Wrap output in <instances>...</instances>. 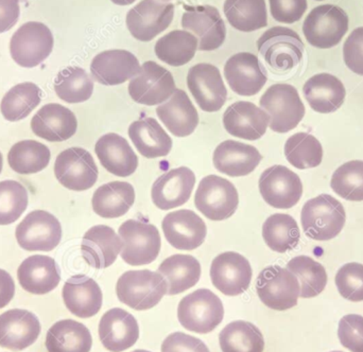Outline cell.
<instances>
[{
	"instance_id": "1",
	"label": "cell",
	"mask_w": 363,
	"mask_h": 352,
	"mask_svg": "<svg viewBox=\"0 0 363 352\" xmlns=\"http://www.w3.org/2000/svg\"><path fill=\"white\" fill-rule=\"evenodd\" d=\"M345 215L342 204L334 196L321 194L304 205L301 215L303 229L309 238L328 241L336 238L345 227Z\"/></svg>"
},
{
	"instance_id": "2",
	"label": "cell",
	"mask_w": 363,
	"mask_h": 352,
	"mask_svg": "<svg viewBox=\"0 0 363 352\" xmlns=\"http://www.w3.org/2000/svg\"><path fill=\"white\" fill-rule=\"evenodd\" d=\"M117 297L138 311H146L160 304L167 293V283L160 273L149 270L129 271L116 285Z\"/></svg>"
},
{
	"instance_id": "3",
	"label": "cell",
	"mask_w": 363,
	"mask_h": 352,
	"mask_svg": "<svg viewBox=\"0 0 363 352\" xmlns=\"http://www.w3.org/2000/svg\"><path fill=\"white\" fill-rule=\"evenodd\" d=\"M259 103L270 116L269 127L277 133H288L296 129L305 116L304 104L292 85H272L260 98Z\"/></svg>"
},
{
	"instance_id": "4",
	"label": "cell",
	"mask_w": 363,
	"mask_h": 352,
	"mask_svg": "<svg viewBox=\"0 0 363 352\" xmlns=\"http://www.w3.org/2000/svg\"><path fill=\"white\" fill-rule=\"evenodd\" d=\"M223 317L221 300L211 290H196L179 304L178 319L181 325L196 334L213 331L222 323Z\"/></svg>"
},
{
	"instance_id": "5",
	"label": "cell",
	"mask_w": 363,
	"mask_h": 352,
	"mask_svg": "<svg viewBox=\"0 0 363 352\" xmlns=\"http://www.w3.org/2000/svg\"><path fill=\"white\" fill-rule=\"evenodd\" d=\"M349 30V16L340 6L323 4L305 19L303 33L311 46L330 49L337 46Z\"/></svg>"
},
{
	"instance_id": "6",
	"label": "cell",
	"mask_w": 363,
	"mask_h": 352,
	"mask_svg": "<svg viewBox=\"0 0 363 352\" xmlns=\"http://www.w3.org/2000/svg\"><path fill=\"white\" fill-rule=\"evenodd\" d=\"M119 236L123 239L121 255L130 266L152 263L161 251V234L152 224L140 220H129L121 224Z\"/></svg>"
},
{
	"instance_id": "7",
	"label": "cell",
	"mask_w": 363,
	"mask_h": 352,
	"mask_svg": "<svg viewBox=\"0 0 363 352\" xmlns=\"http://www.w3.org/2000/svg\"><path fill=\"white\" fill-rule=\"evenodd\" d=\"M256 291L268 308L285 311L298 305L301 288L298 279L288 268L271 266L258 275Z\"/></svg>"
},
{
	"instance_id": "8",
	"label": "cell",
	"mask_w": 363,
	"mask_h": 352,
	"mask_svg": "<svg viewBox=\"0 0 363 352\" xmlns=\"http://www.w3.org/2000/svg\"><path fill=\"white\" fill-rule=\"evenodd\" d=\"M53 42L52 32L46 25L29 21L13 34L10 42L11 57L21 67H35L50 55Z\"/></svg>"
},
{
	"instance_id": "9",
	"label": "cell",
	"mask_w": 363,
	"mask_h": 352,
	"mask_svg": "<svg viewBox=\"0 0 363 352\" xmlns=\"http://www.w3.org/2000/svg\"><path fill=\"white\" fill-rule=\"evenodd\" d=\"M257 48L264 61L281 72L296 67L304 55L300 35L285 27H273L264 32L257 40Z\"/></svg>"
},
{
	"instance_id": "10",
	"label": "cell",
	"mask_w": 363,
	"mask_h": 352,
	"mask_svg": "<svg viewBox=\"0 0 363 352\" xmlns=\"http://www.w3.org/2000/svg\"><path fill=\"white\" fill-rule=\"evenodd\" d=\"M194 204L211 221H223L234 215L239 204L238 191L228 179L205 176L199 183Z\"/></svg>"
},
{
	"instance_id": "11",
	"label": "cell",
	"mask_w": 363,
	"mask_h": 352,
	"mask_svg": "<svg viewBox=\"0 0 363 352\" xmlns=\"http://www.w3.org/2000/svg\"><path fill=\"white\" fill-rule=\"evenodd\" d=\"M129 95L136 103L153 106L163 103L176 91V82L169 70L153 61L146 62L129 83Z\"/></svg>"
},
{
	"instance_id": "12",
	"label": "cell",
	"mask_w": 363,
	"mask_h": 352,
	"mask_svg": "<svg viewBox=\"0 0 363 352\" xmlns=\"http://www.w3.org/2000/svg\"><path fill=\"white\" fill-rule=\"evenodd\" d=\"M15 236L25 251H50L61 242V223L47 211L34 210L17 226Z\"/></svg>"
},
{
	"instance_id": "13",
	"label": "cell",
	"mask_w": 363,
	"mask_h": 352,
	"mask_svg": "<svg viewBox=\"0 0 363 352\" xmlns=\"http://www.w3.org/2000/svg\"><path fill=\"white\" fill-rule=\"evenodd\" d=\"M174 15V6L163 0H143L128 12L127 27L133 38L150 42L165 31Z\"/></svg>"
},
{
	"instance_id": "14",
	"label": "cell",
	"mask_w": 363,
	"mask_h": 352,
	"mask_svg": "<svg viewBox=\"0 0 363 352\" xmlns=\"http://www.w3.org/2000/svg\"><path fill=\"white\" fill-rule=\"evenodd\" d=\"M55 174L61 185L67 189L85 191L95 185L99 171L89 151L69 148L57 155Z\"/></svg>"
},
{
	"instance_id": "15",
	"label": "cell",
	"mask_w": 363,
	"mask_h": 352,
	"mask_svg": "<svg viewBox=\"0 0 363 352\" xmlns=\"http://www.w3.org/2000/svg\"><path fill=\"white\" fill-rule=\"evenodd\" d=\"M187 86L199 108L204 112L221 110L228 98L219 68L211 64L192 66L187 74Z\"/></svg>"
},
{
	"instance_id": "16",
	"label": "cell",
	"mask_w": 363,
	"mask_h": 352,
	"mask_svg": "<svg viewBox=\"0 0 363 352\" xmlns=\"http://www.w3.org/2000/svg\"><path fill=\"white\" fill-rule=\"evenodd\" d=\"M259 191L267 204L277 209L296 206L302 198L303 185L298 174L285 166H272L262 172Z\"/></svg>"
},
{
	"instance_id": "17",
	"label": "cell",
	"mask_w": 363,
	"mask_h": 352,
	"mask_svg": "<svg viewBox=\"0 0 363 352\" xmlns=\"http://www.w3.org/2000/svg\"><path fill=\"white\" fill-rule=\"evenodd\" d=\"M252 275L249 260L235 251L220 254L211 262V283L226 296L245 293L251 285Z\"/></svg>"
},
{
	"instance_id": "18",
	"label": "cell",
	"mask_w": 363,
	"mask_h": 352,
	"mask_svg": "<svg viewBox=\"0 0 363 352\" xmlns=\"http://www.w3.org/2000/svg\"><path fill=\"white\" fill-rule=\"evenodd\" d=\"M182 27L198 36L200 51L219 49L225 40V23L215 6H186L182 16Z\"/></svg>"
},
{
	"instance_id": "19",
	"label": "cell",
	"mask_w": 363,
	"mask_h": 352,
	"mask_svg": "<svg viewBox=\"0 0 363 352\" xmlns=\"http://www.w3.org/2000/svg\"><path fill=\"white\" fill-rule=\"evenodd\" d=\"M224 76L232 91L245 97L257 95L268 80L266 68L250 52L230 57L224 66Z\"/></svg>"
},
{
	"instance_id": "20",
	"label": "cell",
	"mask_w": 363,
	"mask_h": 352,
	"mask_svg": "<svg viewBox=\"0 0 363 352\" xmlns=\"http://www.w3.org/2000/svg\"><path fill=\"white\" fill-rule=\"evenodd\" d=\"M166 240L182 251L198 249L206 238L207 228L204 221L189 209L168 213L162 222Z\"/></svg>"
},
{
	"instance_id": "21",
	"label": "cell",
	"mask_w": 363,
	"mask_h": 352,
	"mask_svg": "<svg viewBox=\"0 0 363 352\" xmlns=\"http://www.w3.org/2000/svg\"><path fill=\"white\" fill-rule=\"evenodd\" d=\"M138 57L127 50H106L94 57L91 72L94 80L106 86L123 84L140 72Z\"/></svg>"
},
{
	"instance_id": "22",
	"label": "cell",
	"mask_w": 363,
	"mask_h": 352,
	"mask_svg": "<svg viewBox=\"0 0 363 352\" xmlns=\"http://www.w3.org/2000/svg\"><path fill=\"white\" fill-rule=\"evenodd\" d=\"M269 125L270 116L252 102H236L224 112V129L241 140H259L266 134Z\"/></svg>"
},
{
	"instance_id": "23",
	"label": "cell",
	"mask_w": 363,
	"mask_h": 352,
	"mask_svg": "<svg viewBox=\"0 0 363 352\" xmlns=\"http://www.w3.org/2000/svg\"><path fill=\"white\" fill-rule=\"evenodd\" d=\"M99 338L108 351H127L134 346L140 338L138 321L123 309H111L100 319Z\"/></svg>"
},
{
	"instance_id": "24",
	"label": "cell",
	"mask_w": 363,
	"mask_h": 352,
	"mask_svg": "<svg viewBox=\"0 0 363 352\" xmlns=\"http://www.w3.org/2000/svg\"><path fill=\"white\" fill-rule=\"evenodd\" d=\"M40 324L35 314L13 309L0 315V346L11 351H23L38 340Z\"/></svg>"
},
{
	"instance_id": "25",
	"label": "cell",
	"mask_w": 363,
	"mask_h": 352,
	"mask_svg": "<svg viewBox=\"0 0 363 352\" xmlns=\"http://www.w3.org/2000/svg\"><path fill=\"white\" fill-rule=\"evenodd\" d=\"M196 183V176L189 168L170 170L155 181L151 198L157 208L170 210L189 200Z\"/></svg>"
},
{
	"instance_id": "26",
	"label": "cell",
	"mask_w": 363,
	"mask_h": 352,
	"mask_svg": "<svg viewBox=\"0 0 363 352\" xmlns=\"http://www.w3.org/2000/svg\"><path fill=\"white\" fill-rule=\"evenodd\" d=\"M31 129L47 142H65L76 134L78 120L69 108L61 104H46L34 115Z\"/></svg>"
},
{
	"instance_id": "27",
	"label": "cell",
	"mask_w": 363,
	"mask_h": 352,
	"mask_svg": "<svg viewBox=\"0 0 363 352\" xmlns=\"http://www.w3.org/2000/svg\"><path fill=\"white\" fill-rule=\"evenodd\" d=\"M123 251V241L113 228L97 225L85 232L81 244L83 258L91 268L102 270L112 266Z\"/></svg>"
},
{
	"instance_id": "28",
	"label": "cell",
	"mask_w": 363,
	"mask_h": 352,
	"mask_svg": "<svg viewBox=\"0 0 363 352\" xmlns=\"http://www.w3.org/2000/svg\"><path fill=\"white\" fill-rule=\"evenodd\" d=\"M255 147L235 140H225L213 152V166L218 171L232 177L249 176L262 161Z\"/></svg>"
},
{
	"instance_id": "29",
	"label": "cell",
	"mask_w": 363,
	"mask_h": 352,
	"mask_svg": "<svg viewBox=\"0 0 363 352\" xmlns=\"http://www.w3.org/2000/svg\"><path fill=\"white\" fill-rule=\"evenodd\" d=\"M19 285L25 291L44 295L53 291L61 281V271L53 258L34 255L27 258L17 271Z\"/></svg>"
},
{
	"instance_id": "30",
	"label": "cell",
	"mask_w": 363,
	"mask_h": 352,
	"mask_svg": "<svg viewBox=\"0 0 363 352\" xmlns=\"http://www.w3.org/2000/svg\"><path fill=\"white\" fill-rule=\"evenodd\" d=\"M62 295L68 310L81 319H89L97 314L104 300L98 283L91 277L81 274L66 281Z\"/></svg>"
},
{
	"instance_id": "31",
	"label": "cell",
	"mask_w": 363,
	"mask_h": 352,
	"mask_svg": "<svg viewBox=\"0 0 363 352\" xmlns=\"http://www.w3.org/2000/svg\"><path fill=\"white\" fill-rule=\"evenodd\" d=\"M95 152L104 169L115 176L128 177L138 169V155L118 134L108 133L100 137Z\"/></svg>"
},
{
	"instance_id": "32",
	"label": "cell",
	"mask_w": 363,
	"mask_h": 352,
	"mask_svg": "<svg viewBox=\"0 0 363 352\" xmlns=\"http://www.w3.org/2000/svg\"><path fill=\"white\" fill-rule=\"evenodd\" d=\"M162 123L177 137L194 133L199 125V114L185 91L176 89L166 103L157 108Z\"/></svg>"
},
{
	"instance_id": "33",
	"label": "cell",
	"mask_w": 363,
	"mask_h": 352,
	"mask_svg": "<svg viewBox=\"0 0 363 352\" xmlns=\"http://www.w3.org/2000/svg\"><path fill=\"white\" fill-rule=\"evenodd\" d=\"M303 91L311 108L322 114H330L339 110L347 95L343 83L330 74L311 76L305 83Z\"/></svg>"
},
{
	"instance_id": "34",
	"label": "cell",
	"mask_w": 363,
	"mask_h": 352,
	"mask_svg": "<svg viewBox=\"0 0 363 352\" xmlns=\"http://www.w3.org/2000/svg\"><path fill=\"white\" fill-rule=\"evenodd\" d=\"M129 136L138 152L147 159L167 157L172 149L170 136L150 117L134 121L129 127Z\"/></svg>"
},
{
	"instance_id": "35",
	"label": "cell",
	"mask_w": 363,
	"mask_h": 352,
	"mask_svg": "<svg viewBox=\"0 0 363 352\" xmlns=\"http://www.w3.org/2000/svg\"><path fill=\"white\" fill-rule=\"evenodd\" d=\"M135 202V190L127 181H112L96 190L91 200L93 209L104 219L123 217Z\"/></svg>"
},
{
	"instance_id": "36",
	"label": "cell",
	"mask_w": 363,
	"mask_h": 352,
	"mask_svg": "<svg viewBox=\"0 0 363 352\" xmlns=\"http://www.w3.org/2000/svg\"><path fill=\"white\" fill-rule=\"evenodd\" d=\"M91 346L93 339L89 330L72 319L59 321L47 332L48 352H89Z\"/></svg>"
},
{
	"instance_id": "37",
	"label": "cell",
	"mask_w": 363,
	"mask_h": 352,
	"mask_svg": "<svg viewBox=\"0 0 363 352\" xmlns=\"http://www.w3.org/2000/svg\"><path fill=\"white\" fill-rule=\"evenodd\" d=\"M159 273L167 283L168 295H177L200 280L201 264L190 255H174L162 262Z\"/></svg>"
},
{
	"instance_id": "38",
	"label": "cell",
	"mask_w": 363,
	"mask_h": 352,
	"mask_svg": "<svg viewBox=\"0 0 363 352\" xmlns=\"http://www.w3.org/2000/svg\"><path fill=\"white\" fill-rule=\"evenodd\" d=\"M224 15L233 28L253 32L268 25L266 0H225Z\"/></svg>"
},
{
	"instance_id": "39",
	"label": "cell",
	"mask_w": 363,
	"mask_h": 352,
	"mask_svg": "<svg viewBox=\"0 0 363 352\" xmlns=\"http://www.w3.org/2000/svg\"><path fill=\"white\" fill-rule=\"evenodd\" d=\"M198 38L190 32L174 30L160 38L155 45V55L164 63L180 67L189 63L198 50Z\"/></svg>"
},
{
	"instance_id": "40",
	"label": "cell",
	"mask_w": 363,
	"mask_h": 352,
	"mask_svg": "<svg viewBox=\"0 0 363 352\" xmlns=\"http://www.w3.org/2000/svg\"><path fill=\"white\" fill-rule=\"evenodd\" d=\"M222 352H264L262 331L254 324L235 321L228 324L219 334Z\"/></svg>"
},
{
	"instance_id": "41",
	"label": "cell",
	"mask_w": 363,
	"mask_h": 352,
	"mask_svg": "<svg viewBox=\"0 0 363 352\" xmlns=\"http://www.w3.org/2000/svg\"><path fill=\"white\" fill-rule=\"evenodd\" d=\"M262 237L272 251L283 254L298 246L301 234L298 223L291 215L275 213L262 225Z\"/></svg>"
},
{
	"instance_id": "42",
	"label": "cell",
	"mask_w": 363,
	"mask_h": 352,
	"mask_svg": "<svg viewBox=\"0 0 363 352\" xmlns=\"http://www.w3.org/2000/svg\"><path fill=\"white\" fill-rule=\"evenodd\" d=\"M48 147L35 140L16 142L8 153L9 166L19 174H33L44 170L50 161Z\"/></svg>"
},
{
	"instance_id": "43",
	"label": "cell",
	"mask_w": 363,
	"mask_h": 352,
	"mask_svg": "<svg viewBox=\"0 0 363 352\" xmlns=\"http://www.w3.org/2000/svg\"><path fill=\"white\" fill-rule=\"evenodd\" d=\"M42 101V91L34 83L27 82L12 87L2 98V116L6 120L19 121L31 114L32 110Z\"/></svg>"
},
{
	"instance_id": "44",
	"label": "cell",
	"mask_w": 363,
	"mask_h": 352,
	"mask_svg": "<svg viewBox=\"0 0 363 352\" xmlns=\"http://www.w3.org/2000/svg\"><path fill=\"white\" fill-rule=\"evenodd\" d=\"M55 91L67 103H82L93 95L94 82L83 68L67 67L57 74Z\"/></svg>"
},
{
	"instance_id": "45",
	"label": "cell",
	"mask_w": 363,
	"mask_h": 352,
	"mask_svg": "<svg viewBox=\"0 0 363 352\" xmlns=\"http://www.w3.org/2000/svg\"><path fill=\"white\" fill-rule=\"evenodd\" d=\"M287 268L298 279L301 297H315L325 289L328 283L325 268L313 258L308 256H298L288 262Z\"/></svg>"
},
{
	"instance_id": "46",
	"label": "cell",
	"mask_w": 363,
	"mask_h": 352,
	"mask_svg": "<svg viewBox=\"0 0 363 352\" xmlns=\"http://www.w3.org/2000/svg\"><path fill=\"white\" fill-rule=\"evenodd\" d=\"M285 155L294 167L300 170L315 168L323 159V148L317 138L308 133L292 135L286 142Z\"/></svg>"
},
{
	"instance_id": "47",
	"label": "cell",
	"mask_w": 363,
	"mask_h": 352,
	"mask_svg": "<svg viewBox=\"0 0 363 352\" xmlns=\"http://www.w3.org/2000/svg\"><path fill=\"white\" fill-rule=\"evenodd\" d=\"M330 187L338 195L352 202L363 200V161H352L334 172Z\"/></svg>"
},
{
	"instance_id": "48",
	"label": "cell",
	"mask_w": 363,
	"mask_h": 352,
	"mask_svg": "<svg viewBox=\"0 0 363 352\" xmlns=\"http://www.w3.org/2000/svg\"><path fill=\"white\" fill-rule=\"evenodd\" d=\"M28 206L27 189L16 181H0V225L14 223Z\"/></svg>"
},
{
	"instance_id": "49",
	"label": "cell",
	"mask_w": 363,
	"mask_h": 352,
	"mask_svg": "<svg viewBox=\"0 0 363 352\" xmlns=\"http://www.w3.org/2000/svg\"><path fill=\"white\" fill-rule=\"evenodd\" d=\"M339 293L350 302H363V264H345L336 275Z\"/></svg>"
},
{
	"instance_id": "50",
	"label": "cell",
	"mask_w": 363,
	"mask_h": 352,
	"mask_svg": "<svg viewBox=\"0 0 363 352\" xmlns=\"http://www.w3.org/2000/svg\"><path fill=\"white\" fill-rule=\"evenodd\" d=\"M342 346L352 352H363V317L349 314L341 319L338 329Z\"/></svg>"
},
{
	"instance_id": "51",
	"label": "cell",
	"mask_w": 363,
	"mask_h": 352,
	"mask_svg": "<svg viewBox=\"0 0 363 352\" xmlns=\"http://www.w3.org/2000/svg\"><path fill=\"white\" fill-rule=\"evenodd\" d=\"M271 15L275 21L294 23L300 21L307 10V0H269Z\"/></svg>"
},
{
	"instance_id": "52",
	"label": "cell",
	"mask_w": 363,
	"mask_h": 352,
	"mask_svg": "<svg viewBox=\"0 0 363 352\" xmlns=\"http://www.w3.org/2000/svg\"><path fill=\"white\" fill-rule=\"evenodd\" d=\"M343 57L349 69L363 76V27L350 34L343 46Z\"/></svg>"
},
{
	"instance_id": "53",
	"label": "cell",
	"mask_w": 363,
	"mask_h": 352,
	"mask_svg": "<svg viewBox=\"0 0 363 352\" xmlns=\"http://www.w3.org/2000/svg\"><path fill=\"white\" fill-rule=\"evenodd\" d=\"M162 352H211L206 345L188 334L174 332L170 334L162 344Z\"/></svg>"
},
{
	"instance_id": "54",
	"label": "cell",
	"mask_w": 363,
	"mask_h": 352,
	"mask_svg": "<svg viewBox=\"0 0 363 352\" xmlns=\"http://www.w3.org/2000/svg\"><path fill=\"white\" fill-rule=\"evenodd\" d=\"M21 15L18 0H0V33L12 29Z\"/></svg>"
},
{
	"instance_id": "55",
	"label": "cell",
	"mask_w": 363,
	"mask_h": 352,
	"mask_svg": "<svg viewBox=\"0 0 363 352\" xmlns=\"http://www.w3.org/2000/svg\"><path fill=\"white\" fill-rule=\"evenodd\" d=\"M15 283L11 275L0 268V309L8 306L14 297Z\"/></svg>"
},
{
	"instance_id": "56",
	"label": "cell",
	"mask_w": 363,
	"mask_h": 352,
	"mask_svg": "<svg viewBox=\"0 0 363 352\" xmlns=\"http://www.w3.org/2000/svg\"><path fill=\"white\" fill-rule=\"evenodd\" d=\"M111 1L114 2L117 6H129V4L135 2L136 0H111Z\"/></svg>"
},
{
	"instance_id": "57",
	"label": "cell",
	"mask_w": 363,
	"mask_h": 352,
	"mask_svg": "<svg viewBox=\"0 0 363 352\" xmlns=\"http://www.w3.org/2000/svg\"><path fill=\"white\" fill-rule=\"evenodd\" d=\"M2 165H4V163H2V154L0 152V174H1Z\"/></svg>"
},
{
	"instance_id": "58",
	"label": "cell",
	"mask_w": 363,
	"mask_h": 352,
	"mask_svg": "<svg viewBox=\"0 0 363 352\" xmlns=\"http://www.w3.org/2000/svg\"><path fill=\"white\" fill-rule=\"evenodd\" d=\"M133 352H151V351H133Z\"/></svg>"
},
{
	"instance_id": "59",
	"label": "cell",
	"mask_w": 363,
	"mask_h": 352,
	"mask_svg": "<svg viewBox=\"0 0 363 352\" xmlns=\"http://www.w3.org/2000/svg\"><path fill=\"white\" fill-rule=\"evenodd\" d=\"M163 1L168 2V1H170V0H163Z\"/></svg>"
},
{
	"instance_id": "60",
	"label": "cell",
	"mask_w": 363,
	"mask_h": 352,
	"mask_svg": "<svg viewBox=\"0 0 363 352\" xmlns=\"http://www.w3.org/2000/svg\"><path fill=\"white\" fill-rule=\"evenodd\" d=\"M332 352H342V351H332Z\"/></svg>"
},
{
	"instance_id": "61",
	"label": "cell",
	"mask_w": 363,
	"mask_h": 352,
	"mask_svg": "<svg viewBox=\"0 0 363 352\" xmlns=\"http://www.w3.org/2000/svg\"><path fill=\"white\" fill-rule=\"evenodd\" d=\"M317 1H321V0H317Z\"/></svg>"
}]
</instances>
